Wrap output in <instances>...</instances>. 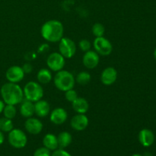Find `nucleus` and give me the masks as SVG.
Masks as SVG:
<instances>
[{"mask_svg":"<svg viewBox=\"0 0 156 156\" xmlns=\"http://www.w3.org/2000/svg\"><path fill=\"white\" fill-rule=\"evenodd\" d=\"M91 43L87 39H82L79 41V47L80 48V50L83 52H87L88 50H91Z\"/></svg>","mask_w":156,"mask_h":156,"instance_id":"obj_27","label":"nucleus"},{"mask_svg":"<svg viewBox=\"0 0 156 156\" xmlns=\"http://www.w3.org/2000/svg\"><path fill=\"white\" fill-rule=\"evenodd\" d=\"M5 102L3 101L2 100H0V114H1V113H2L3 109H4V108H5Z\"/></svg>","mask_w":156,"mask_h":156,"instance_id":"obj_31","label":"nucleus"},{"mask_svg":"<svg viewBox=\"0 0 156 156\" xmlns=\"http://www.w3.org/2000/svg\"><path fill=\"white\" fill-rule=\"evenodd\" d=\"M91 31H92L93 35L95 36V37H99L104 36L105 32V28L103 24H101V23H95L92 26Z\"/></svg>","mask_w":156,"mask_h":156,"instance_id":"obj_25","label":"nucleus"},{"mask_svg":"<svg viewBox=\"0 0 156 156\" xmlns=\"http://www.w3.org/2000/svg\"><path fill=\"white\" fill-rule=\"evenodd\" d=\"M25 73L22 69V67L18 66H12L9 67L5 73L6 79L9 82L18 83L23 80Z\"/></svg>","mask_w":156,"mask_h":156,"instance_id":"obj_9","label":"nucleus"},{"mask_svg":"<svg viewBox=\"0 0 156 156\" xmlns=\"http://www.w3.org/2000/svg\"><path fill=\"white\" fill-rule=\"evenodd\" d=\"M68 118L66 111L62 108H56L51 112L50 116V121L56 125H60L65 123Z\"/></svg>","mask_w":156,"mask_h":156,"instance_id":"obj_14","label":"nucleus"},{"mask_svg":"<svg viewBox=\"0 0 156 156\" xmlns=\"http://www.w3.org/2000/svg\"><path fill=\"white\" fill-rule=\"evenodd\" d=\"M99 61H100V57H99L98 53L91 50L85 52L82 58V62L84 66L89 69L96 68L98 65Z\"/></svg>","mask_w":156,"mask_h":156,"instance_id":"obj_10","label":"nucleus"},{"mask_svg":"<svg viewBox=\"0 0 156 156\" xmlns=\"http://www.w3.org/2000/svg\"><path fill=\"white\" fill-rule=\"evenodd\" d=\"M23 92L25 99L32 102L41 100L44 96V90L41 85L34 81H30L24 85Z\"/></svg>","mask_w":156,"mask_h":156,"instance_id":"obj_4","label":"nucleus"},{"mask_svg":"<svg viewBox=\"0 0 156 156\" xmlns=\"http://www.w3.org/2000/svg\"><path fill=\"white\" fill-rule=\"evenodd\" d=\"M154 57H155V59H156V48H155V51H154Z\"/></svg>","mask_w":156,"mask_h":156,"instance_id":"obj_34","label":"nucleus"},{"mask_svg":"<svg viewBox=\"0 0 156 156\" xmlns=\"http://www.w3.org/2000/svg\"><path fill=\"white\" fill-rule=\"evenodd\" d=\"M22 69L25 74L26 73H30L32 72V70H33V66H32V65L30 63L27 62V63H24L23 65Z\"/></svg>","mask_w":156,"mask_h":156,"instance_id":"obj_30","label":"nucleus"},{"mask_svg":"<svg viewBox=\"0 0 156 156\" xmlns=\"http://www.w3.org/2000/svg\"><path fill=\"white\" fill-rule=\"evenodd\" d=\"M53 82L57 89L65 92L74 88L76 79L70 72L62 69L56 72V74L53 78Z\"/></svg>","mask_w":156,"mask_h":156,"instance_id":"obj_3","label":"nucleus"},{"mask_svg":"<svg viewBox=\"0 0 156 156\" xmlns=\"http://www.w3.org/2000/svg\"><path fill=\"white\" fill-rule=\"evenodd\" d=\"M51 156H72V155H70L68 152L64 150V149H56V150H54L53 153L51 154Z\"/></svg>","mask_w":156,"mask_h":156,"instance_id":"obj_29","label":"nucleus"},{"mask_svg":"<svg viewBox=\"0 0 156 156\" xmlns=\"http://www.w3.org/2000/svg\"><path fill=\"white\" fill-rule=\"evenodd\" d=\"M65 98L68 101L73 102L78 98V93L73 88L65 91Z\"/></svg>","mask_w":156,"mask_h":156,"instance_id":"obj_26","label":"nucleus"},{"mask_svg":"<svg viewBox=\"0 0 156 156\" xmlns=\"http://www.w3.org/2000/svg\"><path fill=\"white\" fill-rule=\"evenodd\" d=\"M59 42V53L65 59H69L74 56L77 47L73 40L69 37H62Z\"/></svg>","mask_w":156,"mask_h":156,"instance_id":"obj_6","label":"nucleus"},{"mask_svg":"<svg viewBox=\"0 0 156 156\" xmlns=\"http://www.w3.org/2000/svg\"><path fill=\"white\" fill-rule=\"evenodd\" d=\"M91 75H90V73L85 71H82V72H80L79 73H78L76 77L75 78L76 82L80 85H88V84L90 82V81H91Z\"/></svg>","mask_w":156,"mask_h":156,"instance_id":"obj_22","label":"nucleus"},{"mask_svg":"<svg viewBox=\"0 0 156 156\" xmlns=\"http://www.w3.org/2000/svg\"><path fill=\"white\" fill-rule=\"evenodd\" d=\"M143 156H152V155L150 152H145L144 155H143Z\"/></svg>","mask_w":156,"mask_h":156,"instance_id":"obj_33","label":"nucleus"},{"mask_svg":"<svg viewBox=\"0 0 156 156\" xmlns=\"http://www.w3.org/2000/svg\"><path fill=\"white\" fill-rule=\"evenodd\" d=\"M41 33L45 41L50 43H56L63 37L64 27L61 21L50 20L43 24Z\"/></svg>","mask_w":156,"mask_h":156,"instance_id":"obj_1","label":"nucleus"},{"mask_svg":"<svg viewBox=\"0 0 156 156\" xmlns=\"http://www.w3.org/2000/svg\"><path fill=\"white\" fill-rule=\"evenodd\" d=\"M132 156H143V155H140V154H134V155H133Z\"/></svg>","mask_w":156,"mask_h":156,"instance_id":"obj_35","label":"nucleus"},{"mask_svg":"<svg viewBox=\"0 0 156 156\" xmlns=\"http://www.w3.org/2000/svg\"><path fill=\"white\" fill-rule=\"evenodd\" d=\"M20 114L25 118L31 117L34 113V104L30 101L24 99L21 102L20 106Z\"/></svg>","mask_w":156,"mask_h":156,"instance_id":"obj_17","label":"nucleus"},{"mask_svg":"<svg viewBox=\"0 0 156 156\" xmlns=\"http://www.w3.org/2000/svg\"><path fill=\"white\" fill-rule=\"evenodd\" d=\"M34 156H51L50 150L46 147L38 148L34 153Z\"/></svg>","mask_w":156,"mask_h":156,"instance_id":"obj_28","label":"nucleus"},{"mask_svg":"<svg viewBox=\"0 0 156 156\" xmlns=\"http://www.w3.org/2000/svg\"><path fill=\"white\" fill-rule=\"evenodd\" d=\"M9 143L15 149H22L27 145V138L26 134L20 129H13L9 133Z\"/></svg>","mask_w":156,"mask_h":156,"instance_id":"obj_5","label":"nucleus"},{"mask_svg":"<svg viewBox=\"0 0 156 156\" xmlns=\"http://www.w3.org/2000/svg\"><path fill=\"white\" fill-rule=\"evenodd\" d=\"M24 127L27 133L32 135H37L43 129V123L40 120L34 117H29L24 123Z\"/></svg>","mask_w":156,"mask_h":156,"instance_id":"obj_12","label":"nucleus"},{"mask_svg":"<svg viewBox=\"0 0 156 156\" xmlns=\"http://www.w3.org/2000/svg\"><path fill=\"white\" fill-rule=\"evenodd\" d=\"M117 71L114 67H107L101 75V81L105 85H112L117 81Z\"/></svg>","mask_w":156,"mask_h":156,"instance_id":"obj_13","label":"nucleus"},{"mask_svg":"<svg viewBox=\"0 0 156 156\" xmlns=\"http://www.w3.org/2000/svg\"><path fill=\"white\" fill-rule=\"evenodd\" d=\"M4 140H5L4 134H3V132H2V131L0 130V145H2L3 143H4Z\"/></svg>","mask_w":156,"mask_h":156,"instance_id":"obj_32","label":"nucleus"},{"mask_svg":"<svg viewBox=\"0 0 156 156\" xmlns=\"http://www.w3.org/2000/svg\"><path fill=\"white\" fill-rule=\"evenodd\" d=\"M43 144L49 150H56L59 147L57 136L52 133L46 134L43 139Z\"/></svg>","mask_w":156,"mask_h":156,"instance_id":"obj_19","label":"nucleus"},{"mask_svg":"<svg viewBox=\"0 0 156 156\" xmlns=\"http://www.w3.org/2000/svg\"><path fill=\"white\" fill-rule=\"evenodd\" d=\"M50 111V106L47 101L41 99L34 103V113L39 117H47Z\"/></svg>","mask_w":156,"mask_h":156,"instance_id":"obj_16","label":"nucleus"},{"mask_svg":"<svg viewBox=\"0 0 156 156\" xmlns=\"http://www.w3.org/2000/svg\"><path fill=\"white\" fill-rule=\"evenodd\" d=\"M93 47L96 53L101 56H109L113 51L112 44L104 36L95 37L93 42Z\"/></svg>","mask_w":156,"mask_h":156,"instance_id":"obj_7","label":"nucleus"},{"mask_svg":"<svg viewBox=\"0 0 156 156\" xmlns=\"http://www.w3.org/2000/svg\"><path fill=\"white\" fill-rule=\"evenodd\" d=\"M89 123L88 117L84 114H78L72 118L70 125L76 131H82L87 128Z\"/></svg>","mask_w":156,"mask_h":156,"instance_id":"obj_11","label":"nucleus"},{"mask_svg":"<svg viewBox=\"0 0 156 156\" xmlns=\"http://www.w3.org/2000/svg\"><path fill=\"white\" fill-rule=\"evenodd\" d=\"M139 141L144 147H149L154 143L155 135L150 129H143L139 133Z\"/></svg>","mask_w":156,"mask_h":156,"instance_id":"obj_15","label":"nucleus"},{"mask_svg":"<svg viewBox=\"0 0 156 156\" xmlns=\"http://www.w3.org/2000/svg\"><path fill=\"white\" fill-rule=\"evenodd\" d=\"M2 98L5 105H16L21 104L24 100V92L22 88L17 83L7 82L2 86L1 90Z\"/></svg>","mask_w":156,"mask_h":156,"instance_id":"obj_2","label":"nucleus"},{"mask_svg":"<svg viewBox=\"0 0 156 156\" xmlns=\"http://www.w3.org/2000/svg\"><path fill=\"white\" fill-rule=\"evenodd\" d=\"M66 64V59L59 53H50L47 59V65L50 70L53 72H59L63 69Z\"/></svg>","mask_w":156,"mask_h":156,"instance_id":"obj_8","label":"nucleus"},{"mask_svg":"<svg viewBox=\"0 0 156 156\" xmlns=\"http://www.w3.org/2000/svg\"><path fill=\"white\" fill-rule=\"evenodd\" d=\"M14 129L13 122L11 119L6 117L0 118V130L3 133H9Z\"/></svg>","mask_w":156,"mask_h":156,"instance_id":"obj_23","label":"nucleus"},{"mask_svg":"<svg viewBox=\"0 0 156 156\" xmlns=\"http://www.w3.org/2000/svg\"><path fill=\"white\" fill-rule=\"evenodd\" d=\"M4 117L6 118H9L12 120L14 117H15L17 114V109L15 108V105H5V108L2 111Z\"/></svg>","mask_w":156,"mask_h":156,"instance_id":"obj_24","label":"nucleus"},{"mask_svg":"<svg viewBox=\"0 0 156 156\" xmlns=\"http://www.w3.org/2000/svg\"><path fill=\"white\" fill-rule=\"evenodd\" d=\"M73 110L77 114H84L88 112L89 109V104L84 98L78 97L73 102H72Z\"/></svg>","mask_w":156,"mask_h":156,"instance_id":"obj_18","label":"nucleus"},{"mask_svg":"<svg viewBox=\"0 0 156 156\" xmlns=\"http://www.w3.org/2000/svg\"><path fill=\"white\" fill-rule=\"evenodd\" d=\"M57 140L58 145H59V147L61 149H64V148L68 147L71 144L73 137H72V135L69 133L66 132V131H63V132H61L58 135Z\"/></svg>","mask_w":156,"mask_h":156,"instance_id":"obj_21","label":"nucleus"},{"mask_svg":"<svg viewBox=\"0 0 156 156\" xmlns=\"http://www.w3.org/2000/svg\"><path fill=\"white\" fill-rule=\"evenodd\" d=\"M37 80L40 84L47 85V84L50 83V81L52 80L53 76H52V73L50 69L44 68L38 71L37 74Z\"/></svg>","mask_w":156,"mask_h":156,"instance_id":"obj_20","label":"nucleus"}]
</instances>
